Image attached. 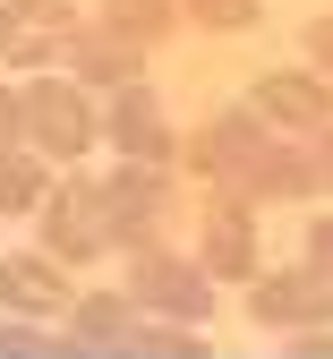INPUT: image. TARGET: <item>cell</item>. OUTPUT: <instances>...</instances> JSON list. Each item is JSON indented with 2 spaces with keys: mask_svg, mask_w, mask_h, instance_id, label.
Wrapping results in <instances>:
<instances>
[{
  "mask_svg": "<svg viewBox=\"0 0 333 359\" xmlns=\"http://www.w3.org/2000/svg\"><path fill=\"white\" fill-rule=\"evenodd\" d=\"M128 308H137V317H171V325H205V308H214V274H205L197 257L137 248V257H128Z\"/></svg>",
  "mask_w": 333,
  "mask_h": 359,
  "instance_id": "obj_1",
  "label": "cell"
},
{
  "mask_svg": "<svg viewBox=\"0 0 333 359\" xmlns=\"http://www.w3.org/2000/svg\"><path fill=\"white\" fill-rule=\"evenodd\" d=\"M34 240L52 248L60 265H94V257H111V222H103V180H94V171L60 180V189H52V197L34 205Z\"/></svg>",
  "mask_w": 333,
  "mask_h": 359,
  "instance_id": "obj_2",
  "label": "cell"
},
{
  "mask_svg": "<svg viewBox=\"0 0 333 359\" xmlns=\"http://www.w3.org/2000/svg\"><path fill=\"white\" fill-rule=\"evenodd\" d=\"M94 137H103V111L86 103L77 77H26V146H34V154L77 163Z\"/></svg>",
  "mask_w": 333,
  "mask_h": 359,
  "instance_id": "obj_3",
  "label": "cell"
},
{
  "mask_svg": "<svg viewBox=\"0 0 333 359\" xmlns=\"http://www.w3.org/2000/svg\"><path fill=\"white\" fill-rule=\"evenodd\" d=\"M103 222H111V248H163V222H171V180L146 163H120L103 171Z\"/></svg>",
  "mask_w": 333,
  "mask_h": 359,
  "instance_id": "obj_4",
  "label": "cell"
},
{
  "mask_svg": "<svg viewBox=\"0 0 333 359\" xmlns=\"http://www.w3.org/2000/svg\"><path fill=\"white\" fill-rule=\"evenodd\" d=\"M103 137L120 146V163H146V171H171V163L188 154V137L171 128V111H163L154 86H120L111 111H103Z\"/></svg>",
  "mask_w": 333,
  "mask_h": 359,
  "instance_id": "obj_5",
  "label": "cell"
},
{
  "mask_svg": "<svg viewBox=\"0 0 333 359\" xmlns=\"http://www.w3.org/2000/svg\"><path fill=\"white\" fill-rule=\"evenodd\" d=\"M86 18L69 0H0V69H60V43Z\"/></svg>",
  "mask_w": 333,
  "mask_h": 359,
  "instance_id": "obj_6",
  "label": "cell"
},
{
  "mask_svg": "<svg viewBox=\"0 0 333 359\" xmlns=\"http://www.w3.org/2000/svg\"><path fill=\"white\" fill-rule=\"evenodd\" d=\"M60 77H77V86H146V43L137 34H120V26H103V18H86L69 43H60Z\"/></svg>",
  "mask_w": 333,
  "mask_h": 359,
  "instance_id": "obj_7",
  "label": "cell"
},
{
  "mask_svg": "<svg viewBox=\"0 0 333 359\" xmlns=\"http://www.w3.org/2000/svg\"><path fill=\"white\" fill-rule=\"evenodd\" d=\"M248 317L273 325V334H308V325H333V283L316 265H291V274H257L248 283Z\"/></svg>",
  "mask_w": 333,
  "mask_h": 359,
  "instance_id": "obj_8",
  "label": "cell"
},
{
  "mask_svg": "<svg viewBox=\"0 0 333 359\" xmlns=\"http://www.w3.org/2000/svg\"><path fill=\"white\" fill-rule=\"evenodd\" d=\"M0 308H9V317H26V325H69L77 291L60 283V257H52V248L0 257Z\"/></svg>",
  "mask_w": 333,
  "mask_h": 359,
  "instance_id": "obj_9",
  "label": "cell"
},
{
  "mask_svg": "<svg viewBox=\"0 0 333 359\" xmlns=\"http://www.w3.org/2000/svg\"><path fill=\"white\" fill-rule=\"evenodd\" d=\"M197 265H205L214 283H257L265 274V265H257V205L214 197L205 222H197Z\"/></svg>",
  "mask_w": 333,
  "mask_h": 359,
  "instance_id": "obj_10",
  "label": "cell"
},
{
  "mask_svg": "<svg viewBox=\"0 0 333 359\" xmlns=\"http://www.w3.org/2000/svg\"><path fill=\"white\" fill-rule=\"evenodd\" d=\"M248 103L273 128H291V137H325L333 128V77H316V69H265Z\"/></svg>",
  "mask_w": 333,
  "mask_h": 359,
  "instance_id": "obj_11",
  "label": "cell"
},
{
  "mask_svg": "<svg viewBox=\"0 0 333 359\" xmlns=\"http://www.w3.org/2000/svg\"><path fill=\"white\" fill-rule=\"evenodd\" d=\"M137 308H128V291H77V308H69V342H77V359H128V342H137Z\"/></svg>",
  "mask_w": 333,
  "mask_h": 359,
  "instance_id": "obj_12",
  "label": "cell"
},
{
  "mask_svg": "<svg viewBox=\"0 0 333 359\" xmlns=\"http://www.w3.org/2000/svg\"><path fill=\"white\" fill-rule=\"evenodd\" d=\"M43 197H52V171H43V154L9 146V154H0V214H34Z\"/></svg>",
  "mask_w": 333,
  "mask_h": 359,
  "instance_id": "obj_13",
  "label": "cell"
},
{
  "mask_svg": "<svg viewBox=\"0 0 333 359\" xmlns=\"http://www.w3.org/2000/svg\"><path fill=\"white\" fill-rule=\"evenodd\" d=\"M94 18H103V26H120V34H137V43H163L188 9H179V0H103Z\"/></svg>",
  "mask_w": 333,
  "mask_h": 359,
  "instance_id": "obj_14",
  "label": "cell"
},
{
  "mask_svg": "<svg viewBox=\"0 0 333 359\" xmlns=\"http://www.w3.org/2000/svg\"><path fill=\"white\" fill-rule=\"evenodd\" d=\"M205 351H214L205 325H171V317H146L128 342V359H205Z\"/></svg>",
  "mask_w": 333,
  "mask_h": 359,
  "instance_id": "obj_15",
  "label": "cell"
},
{
  "mask_svg": "<svg viewBox=\"0 0 333 359\" xmlns=\"http://www.w3.org/2000/svg\"><path fill=\"white\" fill-rule=\"evenodd\" d=\"M0 359H77V342H69V325H26V317H9V325H0Z\"/></svg>",
  "mask_w": 333,
  "mask_h": 359,
  "instance_id": "obj_16",
  "label": "cell"
},
{
  "mask_svg": "<svg viewBox=\"0 0 333 359\" xmlns=\"http://www.w3.org/2000/svg\"><path fill=\"white\" fill-rule=\"evenodd\" d=\"M179 9H197V26H214V34L257 26V0H179Z\"/></svg>",
  "mask_w": 333,
  "mask_h": 359,
  "instance_id": "obj_17",
  "label": "cell"
},
{
  "mask_svg": "<svg viewBox=\"0 0 333 359\" xmlns=\"http://www.w3.org/2000/svg\"><path fill=\"white\" fill-rule=\"evenodd\" d=\"M26 146V86H0V154Z\"/></svg>",
  "mask_w": 333,
  "mask_h": 359,
  "instance_id": "obj_18",
  "label": "cell"
},
{
  "mask_svg": "<svg viewBox=\"0 0 333 359\" xmlns=\"http://www.w3.org/2000/svg\"><path fill=\"white\" fill-rule=\"evenodd\" d=\"M299 43H308V69H316V77H333V18H308V34H299Z\"/></svg>",
  "mask_w": 333,
  "mask_h": 359,
  "instance_id": "obj_19",
  "label": "cell"
},
{
  "mask_svg": "<svg viewBox=\"0 0 333 359\" xmlns=\"http://www.w3.org/2000/svg\"><path fill=\"white\" fill-rule=\"evenodd\" d=\"M308 265L333 283V214H316V222H308Z\"/></svg>",
  "mask_w": 333,
  "mask_h": 359,
  "instance_id": "obj_20",
  "label": "cell"
},
{
  "mask_svg": "<svg viewBox=\"0 0 333 359\" xmlns=\"http://www.w3.org/2000/svg\"><path fill=\"white\" fill-rule=\"evenodd\" d=\"M291 359H333V325H308V334H291Z\"/></svg>",
  "mask_w": 333,
  "mask_h": 359,
  "instance_id": "obj_21",
  "label": "cell"
},
{
  "mask_svg": "<svg viewBox=\"0 0 333 359\" xmlns=\"http://www.w3.org/2000/svg\"><path fill=\"white\" fill-rule=\"evenodd\" d=\"M316 189L333 197V128H325V137H316Z\"/></svg>",
  "mask_w": 333,
  "mask_h": 359,
  "instance_id": "obj_22",
  "label": "cell"
}]
</instances>
